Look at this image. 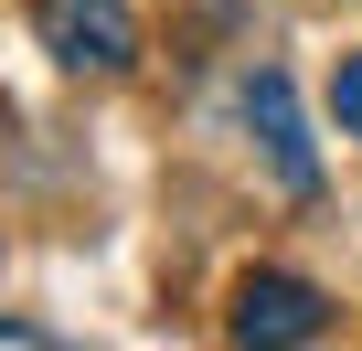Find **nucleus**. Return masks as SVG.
Returning a JSON list of instances; mask_svg holds the SVG:
<instances>
[{
	"mask_svg": "<svg viewBox=\"0 0 362 351\" xmlns=\"http://www.w3.org/2000/svg\"><path fill=\"white\" fill-rule=\"evenodd\" d=\"M33 32H43V54L75 64V75H117V64L139 54L128 0H33Z\"/></svg>",
	"mask_w": 362,
	"mask_h": 351,
	"instance_id": "1",
	"label": "nucleus"
},
{
	"mask_svg": "<svg viewBox=\"0 0 362 351\" xmlns=\"http://www.w3.org/2000/svg\"><path fill=\"white\" fill-rule=\"evenodd\" d=\"M330 107H341V138H362V54L341 64V85H330Z\"/></svg>",
	"mask_w": 362,
	"mask_h": 351,
	"instance_id": "4",
	"label": "nucleus"
},
{
	"mask_svg": "<svg viewBox=\"0 0 362 351\" xmlns=\"http://www.w3.org/2000/svg\"><path fill=\"white\" fill-rule=\"evenodd\" d=\"M224 330H235V340H277V351H298V340L330 330V298H320L309 277H245Z\"/></svg>",
	"mask_w": 362,
	"mask_h": 351,
	"instance_id": "2",
	"label": "nucleus"
},
{
	"mask_svg": "<svg viewBox=\"0 0 362 351\" xmlns=\"http://www.w3.org/2000/svg\"><path fill=\"white\" fill-rule=\"evenodd\" d=\"M245 128H256V149H267V170H277V192H309V182H320V160H309V138H298V85H288V75H256V85H245Z\"/></svg>",
	"mask_w": 362,
	"mask_h": 351,
	"instance_id": "3",
	"label": "nucleus"
},
{
	"mask_svg": "<svg viewBox=\"0 0 362 351\" xmlns=\"http://www.w3.org/2000/svg\"><path fill=\"white\" fill-rule=\"evenodd\" d=\"M0 340H11V351H33V340H43V330H33V319H0Z\"/></svg>",
	"mask_w": 362,
	"mask_h": 351,
	"instance_id": "5",
	"label": "nucleus"
}]
</instances>
